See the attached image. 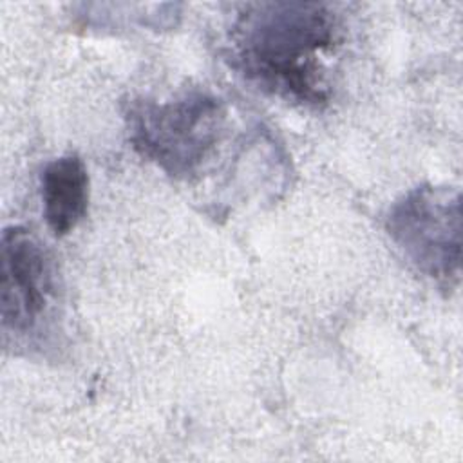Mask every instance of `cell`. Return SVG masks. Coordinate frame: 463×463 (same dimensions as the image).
<instances>
[{
  "instance_id": "5b68a950",
  "label": "cell",
  "mask_w": 463,
  "mask_h": 463,
  "mask_svg": "<svg viewBox=\"0 0 463 463\" xmlns=\"http://www.w3.org/2000/svg\"><path fill=\"white\" fill-rule=\"evenodd\" d=\"M42 210L49 230L63 237L87 215L89 172L78 154H65L49 161L40 175Z\"/></svg>"
},
{
  "instance_id": "7a4b0ae2",
  "label": "cell",
  "mask_w": 463,
  "mask_h": 463,
  "mask_svg": "<svg viewBox=\"0 0 463 463\" xmlns=\"http://www.w3.org/2000/svg\"><path fill=\"white\" fill-rule=\"evenodd\" d=\"M123 118L132 148L174 179L199 175L228 130L221 98L192 89L168 99L132 98Z\"/></svg>"
},
{
  "instance_id": "277c9868",
  "label": "cell",
  "mask_w": 463,
  "mask_h": 463,
  "mask_svg": "<svg viewBox=\"0 0 463 463\" xmlns=\"http://www.w3.org/2000/svg\"><path fill=\"white\" fill-rule=\"evenodd\" d=\"M385 230L403 257L438 284L458 282L461 271V194L452 186L420 184L398 197Z\"/></svg>"
},
{
  "instance_id": "6da1fadb",
  "label": "cell",
  "mask_w": 463,
  "mask_h": 463,
  "mask_svg": "<svg viewBox=\"0 0 463 463\" xmlns=\"http://www.w3.org/2000/svg\"><path fill=\"white\" fill-rule=\"evenodd\" d=\"M338 33V18L326 4H246L232 24L230 58L259 89L318 107L327 99L322 60Z\"/></svg>"
},
{
  "instance_id": "3957f363",
  "label": "cell",
  "mask_w": 463,
  "mask_h": 463,
  "mask_svg": "<svg viewBox=\"0 0 463 463\" xmlns=\"http://www.w3.org/2000/svg\"><path fill=\"white\" fill-rule=\"evenodd\" d=\"M4 342L43 347L54 331L60 306V273L40 237L24 226H7L0 239Z\"/></svg>"
}]
</instances>
